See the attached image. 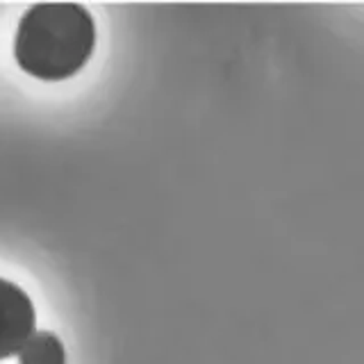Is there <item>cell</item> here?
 Segmentation results:
<instances>
[{"mask_svg":"<svg viewBox=\"0 0 364 364\" xmlns=\"http://www.w3.org/2000/svg\"><path fill=\"white\" fill-rule=\"evenodd\" d=\"M96 48V21L77 3L32 5L18 21L14 57L32 77L60 82L80 73Z\"/></svg>","mask_w":364,"mask_h":364,"instance_id":"cell-1","label":"cell"},{"mask_svg":"<svg viewBox=\"0 0 364 364\" xmlns=\"http://www.w3.org/2000/svg\"><path fill=\"white\" fill-rule=\"evenodd\" d=\"M34 305L11 280L0 278V362L16 355L34 335Z\"/></svg>","mask_w":364,"mask_h":364,"instance_id":"cell-2","label":"cell"},{"mask_svg":"<svg viewBox=\"0 0 364 364\" xmlns=\"http://www.w3.org/2000/svg\"><path fill=\"white\" fill-rule=\"evenodd\" d=\"M18 355V364H66V348L50 330L34 333Z\"/></svg>","mask_w":364,"mask_h":364,"instance_id":"cell-3","label":"cell"}]
</instances>
